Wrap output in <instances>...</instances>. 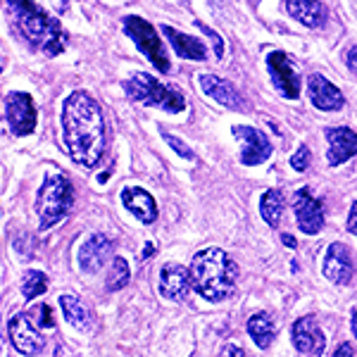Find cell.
<instances>
[{"label": "cell", "mask_w": 357, "mask_h": 357, "mask_svg": "<svg viewBox=\"0 0 357 357\" xmlns=\"http://www.w3.org/2000/svg\"><path fill=\"white\" fill-rule=\"evenodd\" d=\"M62 134L65 148L77 165L98 167L105 153V122L100 105L84 91H77L65 100L62 107Z\"/></svg>", "instance_id": "6da1fadb"}, {"label": "cell", "mask_w": 357, "mask_h": 357, "mask_svg": "<svg viewBox=\"0 0 357 357\" xmlns=\"http://www.w3.org/2000/svg\"><path fill=\"white\" fill-rule=\"evenodd\" d=\"M188 269L195 293H200L210 303H220L231 296L238 281V264L220 248H205L195 252Z\"/></svg>", "instance_id": "7a4b0ae2"}, {"label": "cell", "mask_w": 357, "mask_h": 357, "mask_svg": "<svg viewBox=\"0 0 357 357\" xmlns=\"http://www.w3.org/2000/svg\"><path fill=\"white\" fill-rule=\"evenodd\" d=\"M8 8L20 33L33 48H38L45 55H60L67 48V31L41 5L31 3V0H8Z\"/></svg>", "instance_id": "3957f363"}, {"label": "cell", "mask_w": 357, "mask_h": 357, "mask_svg": "<svg viewBox=\"0 0 357 357\" xmlns=\"http://www.w3.org/2000/svg\"><path fill=\"white\" fill-rule=\"evenodd\" d=\"M74 203L72 183L65 174L45 176L41 191L36 195V215L41 222V229H53L67 217Z\"/></svg>", "instance_id": "277c9868"}, {"label": "cell", "mask_w": 357, "mask_h": 357, "mask_svg": "<svg viewBox=\"0 0 357 357\" xmlns=\"http://www.w3.org/2000/svg\"><path fill=\"white\" fill-rule=\"evenodd\" d=\"M126 93H129V98H134L136 102L160 107V110H165L169 114L186 110V100H183V96L178 93L176 89H169V86L160 84L158 79L146 72H136L134 77L126 82Z\"/></svg>", "instance_id": "5b68a950"}, {"label": "cell", "mask_w": 357, "mask_h": 357, "mask_svg": "<svg viewBox=\"0 0 357 357\" xmlns=\"http://www.w3.org/2000/svg\"><path fill=\"white\" fill-rule=\"evenodd\" d=\"M124 33L136 43V48L141 50V55L148 57V62L158 69V72L167 74L172 69V62H169V55H167V48L160 41L158 31L151 22H146L143 17H124Z\"/></svg>", "instance_id": "8992f818"}, {"label": "cell", "mask_w": 357, "mask_h": 357, "mask_svg": "<svg viewBox=\"0 0 357 357\" xmlns=\"http://www.w3.org/2000/svg\"><path fill=\"white\" fill-rule=\"evenodd\" d=\"M8 331H10V341H13L17 353L31 357V355H38L45 348L43 333L38 331V326L33 324L31 317L24 312H17L10 317Z\"/></svg>", "instance_id": "52a82bcc"}, {"label": "cell", "mask_w": 357, "mask_h": 357, "mask_svg": "<svg viewBox=\"0 0 357 357\" xmlns=\"http://www.w3.org/2000/svg\"><path fill=\"white\" fill-rule=\"evenodd\" d=\"M5 114L15 136H29L36 129V105L29 93L17 91L5 98Z\"/></svg>", "instance_id": "ba28073f"}, {"label": "cell", "mask_w": 357, "mask_h": 357, "mask_svg": "<svg viewBox=\"0 0 357 357\" xmlns=\"http://www.w3.org/2000/svg\"><path fill=\"white\" fill-rule=\"evenodd\" d=\"M267 69H269V77H272L276 91H279L281 96L289 98V100L301 98V77H298L296 69H293L289 55L281 53V50H272V53L267 55Z\"/></svg>", "instance_id": "9c48e42d"}, {"label": "cell", "mask_w": 357, "mask_h": 357, "mask_svg": "<svg viewBox=\"0 0 357 357\" xmlns=\"http://www.w3.org/2000/svg\"><path fill=\"white\" fill-rule=\"evenodd\" d=\"M293 210H296V222L303 234L314 236L324 227V203L319 198H312L310 188H301L293 195Z\"/></svg>", "instance_id": "30bf717a"}, {"label": "cell", "mask_w": 357, "mask_h": 357, "mask_svg": "<svg viewBox=\"0 0 357 357\" xmlns=\"http://www.w3.org/2000/svg\"><path fill=\"white\" fill-rule=\"evenodd\" d=\"M234 136L241 138L243 143V151H241V162L248 167L262 165L272 158V143L269 138L262 134L260 129H252V126H234Z\"/></svg>", "instance_id": "8fae6325"}, {"label": "cell", "mask_w": 357, "mask_h": 357, "mask_svg": "<svg viewBox=\"0 0 357 357\" xmlns=\"http://www.w3.org/2000/svg\"><path fill=\"white\" fill-rule=\"evenodd\" d=\"M293 345H296L298 353H305L307 357H321L326 348V338L321 333L319 324L312 314H305L293 324Z\"/></svg>", "instance_id": "7c38bea8"}, {"label": "cell", "mask_w": 357, "mask_h": 357, "mask_svg": "<svg viewBox=\"0 0 357 357\" xmlns=\"http://www.w3.org/2000/svg\"><path fill=\"white\" fill-rule=\"evenodd\" d=\"M353 274H355V264L348 245L331 243L326 248V257H324V276L333 281V284L345 286L353 281Z\"/></svg>", "instance_id": "4fadbf2b"}, {"label": "cell", "mask_w": 357, "mask_h": 357, "mask_svg": "<svg viewBox=\"0 0 357 357\" xmlns=\"http://www.w3.org/2000/svg\"><path fill=\"white\" fill-rule=\"evenodd\" d=\"M193 289L191 269L181 267V264H165L162 272H160V293L167 301H183L188 296V291Z\"/></svg>", "instance_id": "5bb4252c"}, {"label": "cell", "mask_w": 357, "mask_h": 357, "mask_svg": "<svg viewBox=\"0 0 357 357\" xmlns=\"http://www.w3.org/2000/svg\"><path fill=\"white\" fill-rule=\"evenodd\" d=\"M307 93H310V100H312V105L319 107V110H324V112L341 110L343 102H345V98H343L341 91H338L326 77H321V74H310Z\"/></svg>", "instance_id": "9a60e30c"}, {"label": "cell", "mask_w": 357, "mask_h": 357, "mask_svg": "<svg viewBox=\"0 0 357 357\" xmlns=\"http://www.w3.org/2000/svg\"><path fill=\"white\" fill-rule=\"evenodd\" d=\"M198 84H200V91L212 98V100H217L220 105L224 107H231V110H243V98L241 93L236 91L234 84L224 82V79L215 77V74H200L198 77Z\"/></svg>", "instance_id": "2e32d148"}, {"label": "cell", "mask_w": 357, "mask_h": 357, "mask_svg": "<svg viewBox=\"0 0 357 357\" xmlns=\"http://www.w3.org/2000/svg\"><path fill=\"white\" fill-rule=\"evenodd\" d=\"M326 141H329V165L338 167L348 162L350 158L357 155V134L348 126H336V129H326Z\"/></svg>", "instance_id": "e0dca14e"}, {"label": "cell", "mask_w": 357, "mask_h": 357, "mask_svg": "<svg viewBox=\"0 0 357 357\" xmlns=\"http://www.w3.org/2000/svg\"><path fill=\"white\" fill-rule=\"evenodd\" d=\"M110 252H112V241L107 236L102 234L91 236L82 245V250H79V267L89 274H96L98 269H102V264L110 260Z\"/></svg>", "instance_id": "ac0fdd59"}, {"label": "cell", "mask_w": 357, "mask_h": 357, "mask_svg": "<svg viewBox=\"0 0 357 357\" xmlns=\"http://www.w3.org/2000/svg\"><path fill=\"white\" fill-rule=\"evenodd\" d=\"M122 203L138 222L153 224L155 220H158V203H155V198L146 191V188H138V186L124 188Z\"/></svg>", "instance_id": "d6986e66"}, {"label": "cell", "mask_w": 357, "mask_h": 357, "mask_svg": "<svg viewBox=\"0 0 357 357\" xmlns=\"http://www.w3.org/2000/svg\"><path fill=\"white\" fill-rule=\"evenodd\" d=\"M162 33H165V38L169 41V45L174 48V53L178 57H183V60H198V62H203L205 57H207V48H205V43L200 41V38H195L191 36V33H181V31H176L174 26H162Z\"/></svg>", "instance_id": "ffe728a7"}, {"label": "cell", "mask_w": 357, "mask_h": 357, "mask_svg": "<svg viewBox=\"0 0 357 357\" xmlns=\"http://www.w3.org/2000/svg\"><path fill=\"white\" fill-rule=\"evenodd\" d=\"M286 10L296 22L310 26V29H319L326 24V8L319 3V0H286Z\"/></svg>", "instance_id": "44dd1931"}, {"label": "cell", "mask_w": 357, "mask_h": 357, "mask_svg": "<svg viewBox=\"0 0 357 357\" xmlns=\"http://www.w3.org/2000/svg\"><path fill=\"white\" fill-rule=\"evenodd\" d=\"M60 305H62V312H65V319L74 329L79 331H91V324H93V317H91L89 307L79 301L77 296H62L60 298Z\"/></svg>", "instance_id": "7402d4cb"}, {"label": "cell", "mask_w": 357, "mask_h": 357, "mask_svg": "<svg viewBox=\"0 0 357 357\" xmlns=\"http://www.w3.org/2000/svg\"><path fill=\"white\" fill-rule=\"evenodd\" d=\"M248 333H250L252 343L260 350H267L274 341V321L267 312H257L248 319Z\"/></svg>", "instance_id": "603a6c76"}, {"label": "cell", "mask_w": 357, "mask_h": 357, "mask_svg": "<svg viewBox=\"0 0 357 357\" xmlns=\"http://www.w3.org/2000/svg\"><path fill=\"white\" fill-rule=\"evenodd\" d=\"M260 215L272 229H276L281 224V215H284V195L276 191V188H269V191L262 193Z\"/></svg>", "instance_id": "cb8c5ba5"}, {"label": "cell", "mask_w": 357, "mask_h": 357, "mask_svg": "<svg viewBox=\"0 0 357 357\" xmlns=\"http://www.w3.org/2000/svg\"><path fill=\"white\" fill-rule=\"evenodd\" d=\"M131 279V272H129V264H126L124 257H114L112 260V269L107 274V291L114 293V291H122Z\"/></svg>", "instance_id": "d4e9b609"}, {"label": "cell", "mask_w": 357, "mask_h": 357, "mask_svg": "<svg viewBox=\"0 0 357 357\" xmlns=\"http://www.w3.org/2000/svg\"><path fill=\"white\" fill-rule=\"evenodd\" d=\"M45 289H48V276L43 272H26L24 279H22V293H24L26 301H33V298L43 296Z\"/></svg>", "instance_id": "484cf974"}, {"label": "cell", "mask_w": 357, "mask_h": 357, "mask_svg": "<svg viewBox=\"0 0 357 357\" xmlns=\"http://www.w3.org/2000/svg\"><path fill=\"white\" fill-rule=\"evenodd\" d=\"M31 319H33V324L41 326V329H55V319H53V314H50L48 305H38V307L33 310Z\"/></svg>", "instance_id": "4316f807"}, {"label": "cell", "mask_w": 357, "mask_h": 357, "mask_svg": "<svg viewBox=\"0 0 357 357\" xmlns=\"http://www.w3.org/2000/svg\"><path fill=\"white\" fill-rule=\"evenodd\" d=\"M310 160H312V155H310V148L307 146H301L296 153H293L291 167H293V169H298V172H305L310 167Z\"/></svg>", "instance_id": "83f0119b"}, {"label": "cell", "mask_w": 357, "mask_h": 357, "mask_svg": "<svg viewBox=\"0 0 357 357\" xmlns=\"http://www.w3.org/2000/svg\"><path fill=\"white\" fill-rule=\"evenodd\" d=\"M195 26H198V29H200V31H203V33H205V36H207V38H210V41H212V45H215V53H217V60H224V41H222V36H220V33H217V31H212V29H210V26L200 24V22H198V24H195Z\"/></svg>", "instance_id": "f1b7e54d"}, {"label": "cell", "mask_w": 357, "mask_h": 357, "mask_svg": "<svg viewBox=\"0 0 357 357\" xmlns=\"http://www.w3.org/2000/svg\"><path fill=\"white\" fill-rule=\"evenodd\" d=\"M162 136H165V141H167V143H169V146H172V148H174V151H176L178 155H181V158H183V160H195V153H193V151H191V148H188V146H183V143H181V141H178V138H176V136L167 134V131H162Z\"/></svg>", "instance_id": "f546056e"}, {"label": "cell", "mask_w": 357, "mask_h": 357, "mask_svg": "<svg viewBox=\"0 0 357 357\" xmlns=\"http://www.w3.org/2000/svg\"><path fill=\"white\" fill-rule=\"evenodd\" d=\"M220 357H245V353L238 348V345L229 343V345H224V350H222V355H220Z\"/></svg>", "instance_id": "4dcf8cb0"}, {"label": "cell", "mask_w": 357, "mask_h": 357, "mask_svg": "<svg viewBox=\"0 0 357 357\" xmlns=\"http://www.w3.org/2000/svg\"><path fill=\"white\" fill-rule=\"evenodd\" d=\"M348 231L357 236V203H353V207H350V215H348Z\"/></svg>", "instance_id": "1f68e13d"}, {"label": "cell", "mask_w": 357, "mask_h": 357, "mask_svg": "<svg viewBox=\"0 0 357 357\" xmlns=\"http://www.w3.org/2000/svg\"><path fill=\"white\" fill-rule=\"evenodd\" d=\"M333 357H355V350L350 343H341L336 348V353H333Z\"/></svg>", "instance_id": "d6a6232c"}, {"label": "cell", "mask_w": 357, "mask_h": 357, "mask_svg": "<svg viewBox=\"0 0 357 357\" xmlns=\"http://www.w3.org/2000/svg\"><path fill=\"white\" fill-rule=\"evenodd\" d=\"M348 67H350V72L357 74V45H353V48L348 50Z\"/></svg>", "instance_id": "836d02e7"}, {"label": "cell", "mask_w": 357, "mask_h": 357, "mask_svg": "<svg viewBox=\"0 0 357 357\" xmlns=\"http://www.w3.org/2000/svg\"><path fill=\"white\" fill-rule=\"evenodd\" d=\"M153 255H155V245L153 243H146V248H143V252H141V260L146 262V260H151Z\"/></svg>", "instance_id": "e575fe53"}, {"label": "cell", "mask_w": 357, "mask_h": 357, "mask_svg": "<svg viewBox=\"0 0 357 357\" xmlns=\"http://www.w3.org/2000/svg\"><path fill=\"white\" fill-rule=\"evenodd\" d=\"M281 241H284V243L289 245V248H296V238H291L289 234H284V236H281Z\"/></svg>", "instance_id": "d590c367"}, {"label": "cell", "mask_w": 357, "mask_h": 357, "mask_svg": "<svg viewBox=\"0 0 357 357\" xmlns=\"http://www.w3.org/2000/svg\"><path fill=\"white\" fill-rule=\"evenodd\" d=\"M353 333H355V336H357V310H355V312H353Z\"/></svg>", "instance_id": "8d00e7d4"}]
</instances>
